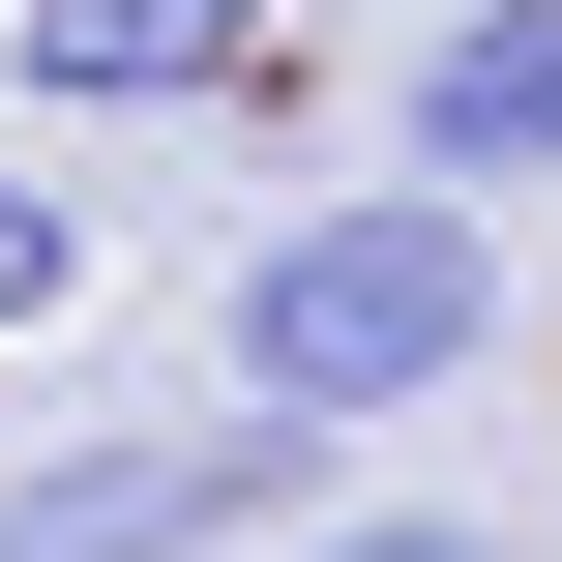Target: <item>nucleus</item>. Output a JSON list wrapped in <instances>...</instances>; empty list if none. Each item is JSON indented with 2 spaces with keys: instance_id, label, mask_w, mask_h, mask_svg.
I'll use <instances>...</instances> for the list:
<instances>
[{
  "instance_id": "obj_3",
  "label": "nucleus",
  "mask_w": 562,
  "mask_h": 562,
  "mask_svg": "<svg viewBox=\"0 0 562 562\" xmlns=\"http://www.w3.org/2000/svg\"><path fill=\"white\" fill-rule=\"evenodd\" d=\"M267 59H296V0H0L30 119H237Z\"/></svg>"
},
{
  "instance_id": "obj_2",
  "label": "nucleus",
  "mask_w": 562,
  "mask_h": 562,
  "mask_svg": "<svg viewBox=\"0 0 562 562\" xmlns=\"http://www.w3.org/2000/svg\"><path fill=\"white\" fill-rule=\"evenodd\" d=\"M356 504V445H296V415H30L0 445V562H267Z\"/></svg>"
},
{
  "instance_id": "obj_1",
  "label": "nucleus",
  "mask_w": 562,
  "mask_h": 562,
  "mask_svg": "<svg viewBox=\"0 0 562 562\" xmlns=\"http://www.w3.org/2000/svg\"><path fill=\"white\" fill-rule=\"evenodd\" d=\"M504 385V207L474 178H326L237 237V415L296 445H385V415H474Z\"/></svg>"
},
{
  "instance_id": "obj_6",
  "label": "nucleus",
  "mask_w": 562,
  "mask_h": 562,
  "mask_svg": "<svg viewBox=\"0 0 562 562\" xmlns=\"http://www.w3.org/2000/svg\"><path fill=\"white\" fill-rule=\"evenodd\" d=\"M267 562H504L474 504H326V533H267Z\"/></svg>"
},
{
  "instance_id": "obj_5",
  "label": "nucleus",
  "mask_w": 562,
  "mask_h": 562,
  "mask_svg": "<svg viewBox=\"0 0 562 562\" xmlns=\"http://www.w3.org/2000/svg\"><path fill=\"white\" fill-rule=\"evenodd\" d=\"M59 296H89V178H0V356H30Z\"/></svg>"
},
{
  "instance_id": "obj_4",
  "label": "nucleus",
  "mask_w": 562,
  "mask_h": 562,
  "mask_svg": "<svg viewBox=\"0 0 562 562\" xmlns=\"http://www.w3.org/2000/svg\"><path fill=\"white\" fill-rule=\"evenodd\" d=\"M385 178H562V0H445L415 59H385Z\"/></svg>"
}]
</instances>
